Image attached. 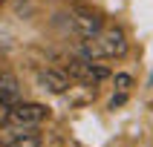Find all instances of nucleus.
Returning a JSON list of instances; mask_svg holds the SVG:
<instances>
[{
    "label": "nucleus",
    "mask_w": 153,
    "mask_h": 147,
    "mask_svg": "<svg viewBox=\"0 0 153 147\" xmlns=\"http://www.w3.org/2000/svg\"><path fill=\"white\" fill-rule=\"evenodd\" d=\"M0 101L12 104V107L20 101V81L12 72H0Z\"/></svg>",
    "instance_id": "6"
},
{
    "label": "nucleus",
    "mask_w": 153,
    "mask_h": 147,
    "mask_svg": "<svg viewBox=\"0 0 153 147\" xmlns=\"http://www.w3.org/2000/svg\"><path fill=\"white\" fill-rule=\"evenodd\" d=\"M130 84H133V78H130V75H124V72H121V75H116V86H119L121 92H127Z\"/></svg>",
    "instance_id": "9"
},
{
    "label": "nucleus",
    "mask_w": 153,
    "mask_h": 147,
    "mask_svg": "<svg viewBox=\"0 0 153 147\" xmlns=\"http://www.w3.org/2000/svg\"><path fill=\"white\" fill-rule=\"evenodd\" d=\"M9 121H12V104L0 101V127H6Z\"/></svg>",
    "instance_id": "8"
},
{
    "label": "nucleus",
    "mask_w": 153,
    "mask_h": 147,
    "mask_svg": "<svg viewBox=\"0 0 153 147\" xmlns=\"http://www.w3.org/2000/svg\"><path fill=\"white\" fill-rule=\"evenodd\" d=\"M3 3H6V0H0V6H3Z\"/></svg>",
    "instance_id": "10"
},
{
    "label": "nucleus",
    "mask_w": 153,
    "mask_h": 147,
    "mask_svg": "<svg viewBox=\"0 0 153 147\" xmlns=\"http://www.w3.org/2000/svg\"><path fill=\"white\" fill-rule=\"evenodd\" d=\"M49 115V110L38 101H17L12 107V124H26V127H38L43 118Z\"/></svg>",
    "instance_id": "4"
},
{
    "label": "nucleus",
    "mask_w": 153,
    "mask_h": 147,
    "mask_svg": "<svg viewBox=\"0 0 153 147\" xmlns=\"http://www.w3.org/2000/svg\"><path fill=\"white\" fill-rule=\"evenodd\" d=\"M127 52V35L119 26H104L101 32L84 41L78 46V58L87 61H110V58H121Z\"/></svg>",
    "instance_id": "1"
},
{
    "label": "nucleus",
    "mask_w": 153,
    "mask_h": 147,
    "mask_svg": "<svg viewBox=\"0 0 153 147\" xmlns=\"http://www.w3.org/2000/svg\"><path fill=\"white\" fill-rule=\"evenodd\" d=\"M9 147H41V136H38V133H26V136H20V138H15V141H12V144Z\"/></svg>",
    "instance_id": "7"
},
{
    "label": "nucleus",
    "mask_w": 153,
    "mask_h": 147,
    "mask_svg": "<svg viewBox=\"0 0 153 147\" xmlns=\"http://www.w3.org/2000/svg\"><path fill=\"white\" fill-rule=\"evenodd\" d=\"M69 75L84 81V84H90V86H95V84H101V81L110 78V69L104 64H98V61H87V58H78L75 55L69 61Z\"/></svg>",
    "instance_id": "3"
},
{
    "label": "nucleus",
    "mask_w": 153,
    "mask_h": 147,
    "mask_svg": "<svg viewBox=\"0 0 153 147\" xmlns=\"http://www.w3.org/2000/svg\"><path fill=\"white\" fill-rule=\"evenodd\" d=\"M69 29L81 41H90V38H95L104 29V17L98 12H93V9H87V6H75L69 12Z\"/></svg>",
    "instance_id": "2"
},
{
    "label": "nucleus",
    "mask_w": 153,
    "mask_h": 147,
    "mask_svg": "<svg viewBox=\"0 0 153 147\" xmlns=\"http://www.w3.org/2000/svg\"><path fill=\"white\" fill-rule=\"evenodd\" d=\"M38 84H41V89H46L52 95H64L69 89V78L61 69H41L38 72Z\"/></svg>",
    "instance_id": "5"
}]
</instances>
